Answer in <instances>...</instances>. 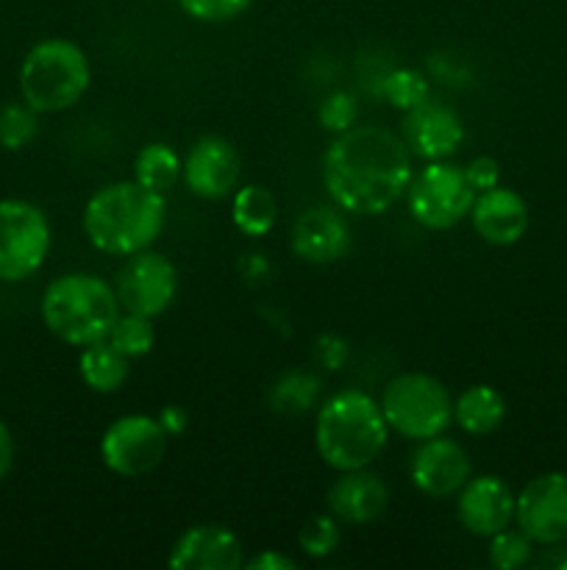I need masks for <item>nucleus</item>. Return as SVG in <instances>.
Segmentation results:
<instances>
[{
  "mask_svg": "<svg viewBox=\"0 0 567 570\" xmlns=\"http://www.w3.org/2000/svg\"><path fill=\"white\" fill-rule=\"evenodd\" d=\"M415 156L404 137L381 126L337 134L322 159L328 198L345 215H384L409 189Z\"/></svg>",
  "mask_w": 567,
  "mask_h": 570,
  "instance_id": "f257e3e1",
  "label": "nucleus"
},
{
  "mask_svg": "<svg viewBox=\"0 0 567 570\" xmlns=\"http://www.w3.org/2000/svg\"><path fill=\"white\" fill-rule=\"evenodd\" d=\"M167 223V198L139 181H111L92 193L81 215L89 245L109 256H133L159 239Z\"/></svg>",
  "mask_w": 567,
  "mask_h": 570,
  "instance_id": "f03ea898",
  "label": "nucleus"
},
{
  "mask_svg": "<svg viewBox=\"0 0 567 570\" xmlns=\"http://www.w3.org/2000/svg\"><path fill=\"white\" fill-rule=\"evenodd\" d=\"M387 440L381 404L365 390H339L317 410L315 449L331 471L370 468L387 449Z\"/></svg>",
  "mask_w": 567,
  "mask_h": 570,
  "instance_id": "7ed1b4c3",
  "label": "nucleus"
},
{
  "mask_svg": "<svg viewBox=\"0 0 567 570\" xmlns=\"http://www.w3.org/2000/svg\"><path fill=\"white\" fill-rule=\"evenodd\" d=\"M120 312L115 287L94 273H64L53 278L39 304L48 332L76 348L109 337Z\"/></svg>",
  "mask_w": 567,
  "mask_h": 570,
  "instance_id": "20e7f679",
  "label": "nucleus"
},
{
  "mask_svg": "<svg viewBox=\"0 0 567 570\" xmlns=\"http://www.w3.org/2000/svg\"><path fill=\"white\" fill-rule=\"evenodd\" d=\"M92 81V67L81 45L50 37L33 45L22 59L17 83L20 98L39 115L72 109Z\"/></svg>",
  "mask_w": 567,
  "mask_h": 570,
  "instance_id": "39448f33",
  "label": "nucleus"
},
{
  "mask_svg": "<svg viewBox=\"0 0 567 570\" xmlns=\"http://www.w3.org/2000/svg\"><path fill=\"white\" fill-rule=\"evenodd\" d=\"M378 404L389 432L415 443L445 434V429L454 423V399L431 373H400L384 387Z\"/></svg>",
  "mask_w": 567,
  "mask_h": 570,
  "instance_id": "423d86ee",
  "label": "nucleus"
},
{
  "mask_svg": "<svg viewBox=\"0 0 567 570\" xmlns=\"http://www.w3.org/2000/svg\"><path fill=\"white\" fill-rule=\"evenodd\" d=\"M476 189L467 184L465 170L450 161H428L406 189L409 215L431 232H448L470 217Z\"/></svg>",
  "mask_w": 567,
  "mask_h": 570,
  "instance_id": "0eeeda50",
  "label": "nucleus"
},
{
  "mask_svg": "<svg viewBox=\"0 0 567 570\" xmlns=\"http://www.w3.org/2000/svg\"><path fill=\"white\" fill-rule=\"evenodd\" d=\"M50 223L37 204L0 200V282H26L50 254Z\"/></svg>",
  "mask_w": 567,
  "mask_h": 570,
  "instance_id": "6e6552de",
  "label": "nucleus"
},
{
  "mask_svg": "<svg viewBox=\"0 0 567 570\" xmlns=\"http://www.w3.org/2000/svg\"><path fill=\"white\" fill-rule=\"evenodd\" d=\"M170 438L156 417L133 412L109 423L100 438V460L115 476L139 479L153 473L167 454Z\"/></svg>",
  "mask_w": 567,
  "mask_h": 570,
  "instance_id": "1a4fd4ad",
  "label": "nucleus"
},
{
  "mask_svg": "<svg viewBox=\"0 0 567 570\" xmlns=\"http://www.w3.org/2000/svg\"><path fill=\"white\" fill-rule=\"evenodd\" d=\"M117 301L122 312L142 317H159L170 309L178 293V271L165 254L156 250H139L128 256L122 271L117 273L115 284Z\"/></svg>",
  "mask_w": 567,
  "mask_h": 570,
  "instance_id": "9d476101",
  "label": "nucleus"
},
{
  "mask_svg": "<svg viewBox=\"0 0 567 570\" xmlns=\"http://www.w3.org/2000/svg\"><path fill=\"white\" fill-rule=\"evenodd\" d=\"M515 521L531 543H567V473L548 471L534 476L517 493Z\"/></svg>",
  "mask_w": 567,
  "mask_h": 570,
  "instance_id": "9b49d317",
  "label": "nucleus"
},
{
  "mask_svg": "<svg viewBox=\"0 0 567 570\" xmlns=\"http://www.w3.org/2000/svg\"><path fill=\"white\" fill-rule=\"evenodd\" d=\"M242 161L237 148L226 137L206 134L195 139L192 148L183 156L181 178L192 195L203 200H226L237 193Z\"/></svg>",
  "mask_w": 567,
  "mask_h": 570,
  "instance_id": "f8f14e48",
  "label": "nucleus"
},
{
  "mask_svg": "<svg viewBox=\"0 0 567 570\" xmlns=\"http://www.w3.org/2000/svg\"><path fill=\"white\" fill-rule=\"evenodd\" d=\"M409 476L420 493L431 495V499H448V495L459 493L467 479L472 476L470 456L461 449V443L437 434V438L420 440L417 451L411 454Z\"/></svg>",
  "mask_w": 567,
  "mask_h": 570,
  "instance_id": "ddd939ff",
  "label": "nucleus"
},
{
  "mask_svg": "<svg viewBox=\"0 0 567 570\" xmlns=\"http://www.w3.org/2000/svg\"><path fill=\"white\" fill-rule=\"evenodd\" d=\"M515 501L517 495L500 476H493V473L470 476L465 488L456 493V518L467 532L489 540L493 534L511 527Z\"/></svg>",
  "mask_w": 567,
  "mask_h": 570,
  "instance_id": "4468645a",
  "label": "nucleus"
},
{
  "mask_svg": "<svg viewBox=\"0 0 567 570\" xmlns=\"http://www.w3.org/2000/svg\"><path fill=\"white\" fill-rule=\"evenodd\" d=\"M400 137L409 145L411 156L422 161H442L459 150L465 142V122L456 115L450 106L426 104L415 106V109L404 111V122H400Z\"/></svg>",
  "mask_w": 567,
  "mask_h": 570,
  "instance_id": "2eb2a0df",
  "label": "nucleus"
},
{
  "mask_svg": "<svg viewBox=\"0 0 567 570\" xmlns=\"http://www.w3.org/2000/svg\"><path fill=\"white\" fill-rule=\"evenodd\" d=\"M350 226L337 206H309L300 212L289 232V245L309 265H331L350 250Z\"/></svg>",
  "mask_w": 567,
  "mask_h": 570,
  "instance_id": "dca6fc26",
  "label": "nucleus"
},
{
  "mask_svg": "<svg viewBox=\"0 0 567 570\" xmlns=\"http://www.w3.org/2000/svg\"><path fill=\"white\" fill-rule=\"evenodd\" d=\"M167 566L172 570H239L245 566L242 540L217 523H198L178 534Z\"/></svg>",
  "mask_w": 567,
  "mask_h": 570,
  "instance_id": "f3484780",
  "label": "nucleus"
},
{
  "mask_svg": "<svg viewBox=\"0 0 567 570\" xmlns=\"http://www.w3.org/2000/svg\"><path fill=\"white\" fill-rule=\"evenodd\" d=\"M470 223L478 237L498 248L520 243L528 232V204L520 193L509 187H493L476 193Z\"/></svg>",
  "mask_w": 567,
  "mask_h": 570,
  "instance_id": "a211bd4d",
  "label": "nucleus"
},
{
  "mask_svg": "<svg viewBox=\"0 0 567 570\" xmlns=\"http://www.w3.org/2000/svg\"><path fill=\"white\" fill-rule=\"evenodd\" d=\"M328 512L337 518L339 523H350V527H365V523L381 518V512L389 504V490L381 476H376L367 468H356V471H342L337 482L331 484L326 495Z\"/></svg>",
  "mask_w": 567,
  "mask_h": 570,
  "instance_id": "6ab92c4d",
  "label": "nucleus"
},
{
  "mask_svg": "<svg viewBox=\"0 0 567 570\" xmlns=\"http://www.w3.org/2000/svg\"><path fill=\"white\" fill-rule=\"evenodd\" d=\"M506 421V401L493 384H472L454 401V423L470 438L498 432Z\"/></svg>",
  "mask_w": 567,
  "mask_h": 570,
  "instance_id": "aec40b11",
  "label": "nucleus"
},
{
  "mask_svg": "<svg viewBox=\"0 0 567 570\" xmlns=\"http://www.w3.org/2000/svg\"><path fill=\"white\" fill-rule=\"evenodd\" d=\"M128 356L120 354L109 340L83 345L78 356V373L92 393L111 395L128 382Z\"/></svg>",
  "mask_w": 567,
  "mask_h": 570,
  "instance_id": "412c9836",
  "label": "nucleus"
},
{
  "mask_svg": "<svg viewBox=\"0 0 567 570\" xmlns=\"http://www.w3.org/2000/svg\"><path fill=\"white\" fill-rule=\"evenodd\" d=\"M231 220L245 237H267L278 220V200L261 184H245L231 195Z\"/></svg>",
  "mask_w": 567,
  "mask_h": 570,
  "instance_id": "4be33fe9",
  "label": "nucleus"
},
{
  "mask_svg": "<svg viewBox=\"0 0 567 570\" xmlns=\"http://www.w3.org/2000/svg\"><path fill=\"white\" fill-rule=\"evenodd\" d=\"M183 159L170 148L167 142H148L139 148L137 159H133V181L142 187L153 189V193H172L178 181H181Z\"/></svg>",
  "mask_w": 567,
  "mask_h": 570,
  "instance_id": "5701e85b",
  "label": "nucleus"
},
{
  "mask_svg": "<svg viewBox=\"0 0 567 570\" xmlns=\"http://www.w3.org/2000/svg\"><path fill=\"white\" fill-rule=\"evenodd\" d=\"M322 384L309 371H287L270 387V410L281 417H300L317 404Z\"/></svg>",
  "mask_w": 567,
  "mask_h": 570,
  "instance_id": "b1692460",
  "label": "nucleus"
},
{
  "mask_svg": "<svg viewBox=\"0 0 567 570\" xmlns=\"http://www.w3.org/2000/svg\"><path fill=\"white\" fill-rule=\"evenodd\" d=\"M106 340H109L120 354H126L128 360L148 356L156 345L153 321L142 315H131V312H120V317L115 321V326H111Z\"/></svg>",
  "mask_w": 567,
  "mask_h": 570,
  "instance_id": "393cba45",
  "label": "nucleus"
},
{
  "mask_svg": "<svg viewBox=\"0 0 567 570\" xmlns=\"http://www.w3.org/2000/svg\"><path fill=\"white\" fill-rule=\"evenodd\" d=\"M39 134V111H33L26 100L6 104L0 109V148L22 150Z\"/></svg>",
  "mask_w": 567,
  "mask_h": 570,
  "instance_id": "a878e982",
  "label": "nucleus"
},
{
  "mask_svg": "<svg viewBox=\"0 0 567 570\" xmlns=\"http://www.w3.org/2000/svg\"><path fill=\"white\" fill-rule=\"evenodd\" d=\"M381 98L387 100L392 109L409 111L428 100V81L417 70L400 67V70H392L384 76Z\"/></svg>",
  "mask_w": 567,
  "mask_h": 570,
  "instance_id": "bb28decb",
  "label": "nucleus"
},
{
  "mask_svg": "<svg viewBox=\"0 0 567 570\" xmlns=\"http://www.w3.org/2000/svg\"><path fill=\"white\" fill-rule=\"evenodd\" d=\"M534 543L520 532V529H504V532L489 538L487 560L498 570H520L531 562Z\"/></svg>",
  "mask_w": 567,
  "mask_h": 570,
  "instance_id": "cd10ccee",
  "label": "nucleus"
},
{
  "mask_svg": "<svg viewBox=\"0 0 567 570\" xmlns=\"http://www.w3.org/2000/svg\"><path fill=\"white\" fill-rule=\"evenodd\" d=\"M339 540H342V532H339V521L331 512L311 515L298 532L300 551H304L306 557H311V560H322V557L334 554Z\"/></svg>",
  "mask_w": 567,
  "mask_h": 570,
  "instance_id": "c85d7f7f",
  "label": "nucleus"
},
{
  "mask_svg": "<svg viewBox=\"0 0 567 570\" xmlns=\"http://www.w3.org/2000/svg\"><path fill=\"white\" fill-rule=\"evenodd\" d=\"M356 98L350 92H331L322 98L320 109H317V120L328 134H345L348 128L356 126Z\"/></svg>",
  "mask_w": 567,
  "mask_h": 570,
  "instance_id": "c756f323",
  "label": "nucleus"
},
{
  "mask_svg": "<svg viewBox=\"0 0 567 570\" xmlns=\"http://www.w3.org/2000/svg\"><path fill=\"white\" fill-rule=\"evenodd\" d=\"M187 17L198 22H228L248 11L253 0H176Z\"/></svg>",
  "mask_w": 567,
  "mask_h": 570,
  "instance_id": "7c9ffc66",
  "label": "nucleus"
},
{
  "mask_svg": "<svg viewBox=\"0 0 567 570\" xmlns=\"http://www.w3.org/2000/svg\"><path fill=\"white\" fill-rule=\"evenodd\" d=\"M465 178L476 193H484V189H493L500 184V165L493 159V156H476V159L467 161Z\"/></svg>",
  "mask_w": 567,
  "mask_h": 570,
  "instance_id": "2f4dec72",
  "label": "nucleus"
},
{
  "mask_svg": "<svg viewBox=\"0 0 567 570\" xmlns=\"http://www.w3.org/2000/svg\"><path fill=\"white\" fill-rule=\"evenodd\" d=\"M317 360H320V365L328 367V371H339V367L348 362V343L334 337V334H322V337L317 340Z\"/></svg>",
  "mask_w": 567,
  "mask_h": 570,
  "instance_id": "473e14b6",
  "label": "nucleus"
},
{
  "mask_svg": "<svg viewBox=\"0 0 567 570\" xmlns=\"http://www.w3.org/2000/svg\"><path fill=\"white\" fill-rule=\"evenodd\" d=\"M242 568L245 570H298V562H295L292 557L281 554V551L267 549V551H261V554L245 560Z\"/></svg>",
  "mask_w": 567,
  "mask_h": 570,
  "instance_id": "72a5a7b5",
  "label": "nucleus"
},
{
  "mask_svg": "<svg viewBox=\"0 0 567 570\" xmlns=\"http://www.w3.org/2000/svg\"><path fill=\"white\" fill-rule=\"evenodd\" d=\"M156 421L161 423V429H165L167 438H170V440L181 438V434L189 429L187 410H183V406H178V404H167L165 410L159 412V417H156Z\"/></svg>",
  "mask_w": 567,
  "mask_h": 570,
  "instance_id": "f704fd0d",
  "label": "nucleus"
},
{
  "mask_svg": "<svg viewBox=\"0 0 567 570\" xmlns=\"http://www.w3.org/2000/svg\"><path fill=\"white\" fill-rule=\"evenodd\" d=\"M14 468V438H11L9 426L0 421V482L11 473Z\"/></svg>",
  "mask_w": 567,
  "mask_h": 570,
  "instance_id": "c9c22d12",
  "label": "nucleus"
},
{
  "mask_svg": "<svg viewBox=\"0 0 567 570\" xmlns=\"http://www.w3.org/2000/svg\"><path fill=\"white\" fill-rule=\"evenodd\" d=\"M561 546H565V543L550 546V551L543 557V560L537 562V566H543V568H567V549H561Z\"/></svg>",
  "mask_w": 567,
  "mask_h": 570,
  "instance_id": "e433bc0d",
  "label": "nucleus"
}]
</instances>
